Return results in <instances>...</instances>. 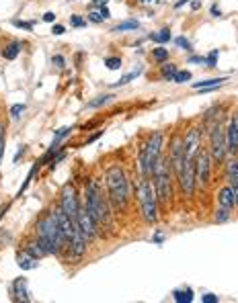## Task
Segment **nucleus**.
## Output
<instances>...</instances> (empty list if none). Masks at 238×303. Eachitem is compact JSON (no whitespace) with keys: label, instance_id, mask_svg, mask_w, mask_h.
<instances>
[{"label":"nucleus","instance_id":"22","mask_svg":"<svg viewBox=\"0 0 238 303\" xmlns=\"http://www.w3.org/2000/svg\"><path fill=\"white\" fill-rule=\"evenodd\" d=\"M173 295H175V301H179V303H183V301L191 303V301H193V291H191L189 287L187 289H177Z\"/></svg>","mask_w":238,"mask_h":303},{"label":"nucleus","instance_id":"28","mask_svg":"<svg viewBox=\"0 0 238 303\" xmlns=\"http://www.w3.org/2000/svg\"><path fill=\"white\" fill-rule=\"evenodd\" d=\"M228 219H230V209L218 207L216 209V215H213V221H216V224H224V221H228Z\"/></svg>","mask_w":238,"mask_h":303},{"label":"nucleus","instance_id":"14","mask_svg":"<svg viewBox=\"0 0 238 303\" xmlns=\"http://www.w3.org/2000/svg\"><path fill=\"white\" fill-rule=\"evenodd\" d=\"M68 250H70V256L74 260H80L84 256V252H86V238L82 236V231L78 229V226L74 229V236H72L70 244H68Z\"/></svg>","mask_w":238,"mask_h":303},{"label":"nucleus","instance_id":"20","mask_svg":"<svg viewBox=\"0 0 238 303\" xmlns=\"http://www.w3.org/2000/svg\"><path fill=\"white\" fill-rule=\"evenodd\" d=\"M13 291H15L17 299H21V301H29L31 299L29 291H27V281H25V278H17L15 285H13Z\"/></svg>","mask_w":238,"mask_h":303},{"label":"nucleus","instance_id":"16","mask_svg":"<svg viewBox=\"0 0 238 303\" xmlns=\"http://www.w3.org/2000/svg\"><path fill=\"white\" fill-rule=\"evenodd\" d=\"M218 205L220 207H226V209H232L234 207V191L232 186H222L218 191Z\"/></svg>","mask_w":238,"mask_h":303},{"label":"nucleus","instance_id":"10","mask_svg":"<svg viewBox=\"0 0 238 303\" xmlns=\"http://www.w3.org/2000/svg\"><path fill=\"white\" fill-rule=\"evenodd\" d=\"M60 207L68 213V217H70L72 221H76V213H78V207H80V203H78L76 191H74V186L70 182L64 184V189L60 193Z\"/></svg>","mask_w":238,"mask_h":303},{"label":"nucleus","instance_id":"13","mask_svg":"<svg viewBox=\"0 0 238 303\" xmlns=\"http://www.w3.org/2000/svg\"><path fill=\"white\" fill-rule=\"evenodd\" d=\"M168 162H171V170L177 177L181 172V166H183V137H173L171 150H168Z\"/></svg>","mask_w":238,"mask_h":303},{"label":"nucleus","instance_id":"32","mask_svg":"<svg viewBox=\"0 0 238 303\" xmlns=\"http://www.w3.org/2000/svg\"><path fill=\"white\" fill-rule=\"evenodd\" d=\"M189 80H191V72H187V70H177V74L173 76V82H177V84L189 82Z\"/></svg>","mask_w":238,"mask_h":303},{"label":"nucleus","instance_id":"41","mask_svg":"<svg viewBox=\"0 0 238 303\" xmlns=\"http://www.w3.org/2000/svg\"><path fill=\"white\" fill-rule=\"evenodd\" d=\"M189 64H206V57H201V55H193V57H189Z\"/></svg>","mask_w":238,"mask_h":303},{"label":"nucleus","instance_id":"45","mask_svg":"<svg viewBox=\"0 0 238 303\" xmlns=\"http://www.w3.org/2000/svg\"><path fill=\"white\" fill-rule=\"evenodd\" d=\"M43 21H45V23H53V21H55V15H53V13H45V15H43Z\"/></svg>","mask_w":238,"mask_h":303},{"label":"nucleus","instance_id":"43","mask_svg":"<svg viewBox=\"0 0 238 303\" xmlns=\"http://www.w3.org/2000/svg\"><path fill=\"white\" fill-rule=\"evenodd\" d=\"M66 29H64V25H53V29H52V33L53 35H62Z\"/></svg>","mask_w":238,"mask_h":303},{"label":"nucleus","instance_id":"9","mask_svg":"<svg viewBox=\"0 0 238 303\" xmlns=\"http://www.w3.org/2000/svg\"><path fill=\"white\" fill-rule=\"evenodd\" d=\"M199 150H201V129L199 127H189V131L183 137V160L193 162Z\"/></svg>","mask_w":238,"mask_h":303},{"label":"nucleus","instance_id":"17","mask_svg":"<svg viewBox=\"0 0 238 303\" xmlns=\"http://www.w3.org/2000/svg\"><path fill=\"white\" fill-rule=\"evenodd\" d=\"M226 82V76L222 78H210V80H201V82H193V88L195 90H201V92H208V90H213Z\"/></svg>","mask_w":238,"mask_h":303},{"label":"nucleus","instance_id":"24","mask_svg":"<svg viewBox=\"0 0 238 303\" xmlns=\"http://www.w3.org/2000/svg\"><path fill=\"white\" fill-rule=\"evenodd\" d=\"M142 74V68H138V70H133V72H130V74H126L123 78H119L117 82H113V88H119V86H126L128 82H132V80H135Z\"/></svg>","mask_w":238,"mask_h":303},{"label":"nucleus","instance_id":"36","mask_svg":"<svg viewBox=\"0 0 238 303\" xmlns=\"http://www.w3.org/2000/svg\"><path fill=\"white\" fill-rule=\"evenodd\" d=\"M86 17H88V21H90V23H97V25H99V23H103V21H105V19H103V15H101V10H93V13H88Z\"/></svg>","mask_w":238,"mask_h":303},{"label":"nucleus","instance_id":"53","mask_svg":"<svg viewBox=\"0 0 238 303\" xmlns=\"http://www.w3.org/2000/svg\"><path fill=\"white\" fill-rule=\"evenodd\" d=\"M191 6H193V10H195V8H199V6H201V2H199V0H195V2L191 4Z\"/></svg>","mask_w":238,"mask_h":303},{"label":"nucleus","instance_id":"12","mask_svg":"<svg viewBox=\"0 0 238 303\" xmlns=\"http://www.w3.org/2000/svg\"><path fill=\"white\" fill-rule=\"evenodd\" d=\"M177 180L181 184V191H183L185 197H191L195 191V168H193V162H185L183 160V166H181V172L177 174Z\"/></svg>","mask_w":238,"mask_h":303},{"label":"nucleus","instance_id":"19","mask_svg":"<svg viewBox=\"0 0 238 303\" xmlns=\"http://www.w3.org/2000/svg\"><path fill=\"white\" fill-rule=\"evenodd\" d=\"M226 180L230 186L238 184V158H230L226 162Z\"/></svg>","mask_w":238,"mask_h":303},{"label":"nucleus","instance_id":"26","mask_svg":"<svg viewBox=\"0 0 238 303\" xmlns=\"http://www.w3.org/2000/svg\"><path fill=\"white\" fill-rule=\"evenodd\" d=\"M150 39L156 41V43L171 41V29H160V31H156V33H150Z\"/></svg>","mask_w":238,"mask_h":303},{"label":"nucleus","instance_id":"47","mask_svg":"<svg viewBox=\"0 0 238 303\" xmlns=\"http://www.w3.org/2000/svg\"><path fill=\"white\" fill-rule=\"evenodd\" d=\"M232 191H234V207H238V184L232 186Z\"/></svg>","mask_w":238,"mask_h":303},{"label":"nucleus","instance_id":"30","mask_svg":"<svg viewBox=\"0 0 238 303\" xmlns=\"http://www.w3.org/2000/svg\"><path fill=\"white\" fill-rule=\"evenodd\" d=\"M111 99H113V95H103V97H97L95 101H90V102L86 104V107H88V109H99V107H103V104H107Z\"/></svg>","mask_w":238,"mask_h":303},{"label":"nucleus","instance_id":"48","mask_svg":"<svg viewBox=\"0 0 238 303\" xmlns=\"http://www.w3.org/2000/svg\"><path fill=\"white\" fill-rule=\"evenodd\" d=\"M101 133H103V131H97L95 135H90V137L86 139V144H90V142H95V139H97V137H101Z\"/></svg>","mask_w":238,"mask_h":303},{"label":"nucleus","instance_id":"39","mask_svg":"<svg viewBox=\"0 0 238 303\" xmlns=\"http://www.w3.org/2000/svg\"><path fill=\"white\" fill-rule=\"evenodd\" d=\"M201 301H203V303H218V295L208 293V295H203V297H201Z\"/></svg>","mask_w":238,"mask_h":303},{"label":"nucleus","instance_id":"33","mask_svg":"<svg viewBox=\"0 0 238 303\" xmlns=\"http://www.w3.org/2000/svg\"><path fill=\"white\" fill-rule=\"evenodd\" d=\"M23 111H25V104H23V102L13 104V107H10V117H13V119H19Z\"/></svg>","mask_w":238,"mask_h":303},{"label":"nucleus","instance_id":"21","mask_svg":"<svg viewBox=\"0 0 238 303\" xmlns=\"http://www.w3.org/2000/svg\"><path fill=\"white\" fill-rule=\"evenodd\" d=\"M25 250H27L31 256H35L37 260H39V258H43V256L48 254V252L43 250V246L39 244V240H37V238H35V240H31V242H27V244H25Z\"/></svg>","mask_w":238,"mask_h":303},{"label":"nucleus","instance_id":"2","mask_svg":"<svg viewBox=\"0 0 238 303\" xmlns=\"http://www.w3.org/2000/svg\"><path fill=\"white\" fill-rule=\"evenodd\" d=\"M107 195H109V203L115 211L117 209L123 211V209L128 207L130 182H128V177H126V172H123V168L117 164L109 166V170H107Z\"/></svg>","mask_w":238,"mask_h":303},{"label":"nucleus","instance_id":"35","mask_svg":"<svg viewBox=\"0 0 238 303\" xmlns=\"http://www.w3.org/2000/svg\"><path fill=\"white\" fill-rule=\"evenodd\" d=\"M216 64H218V50H213V51L206 57V66H208V68H216Z\"/></svg>","mask_w":238,"mask_h":303},{"label":"nucleus","instance_id":"8","mask_svg":"<svg viewBox=\"0 0 238 303\" xmlns=\"http://www.w3.org/2000/svg\"><path fill=\"white\" fill-rule=\"evenodd\" d=\"M193 168H195V186L206 189L210 184V172H212V158L208 150H199L193 158Z\"/></svg>","mask_w":238,"mask_h":303},{"label":"nucleus","instance_id":"29","mask_svg":"<svg viewBox=\"0 0 238 303\" xmlns=\"http://www.w3.org/2000/svg\"><path fill=\"white\" fill-rule=\"evenodd\" d=\"M70 131H72V127H62V129L55 131V135H53V142H52V148H58V144L62 142V139H64L66 135H70Z\"/></svg>","mask_w":238,"mask_h":303},{"label":"nucleus","instance_id":"23","mask_svg":"<svg viewBox=\"0 0 238 303\" xmlns=\"http://www.w3.org/2000/svg\"><path fill=\"white\" fill-rule=\"evenodd\" d=\"M19 51H21V43H19V41H10L6 48H4L2 55L6 57V60H15V57L19 55Z\"/></svg>","mask_w":238,"mask_h":303},{"label":"nucleus","instance_id":"6","mask_svg":"<svg viewBox=\"0 0 238 303\" xmlns=\"http://www.w3.org/2000/svg\"><path fill=\"white\" fill-rule=\"evenodd\" d=\"M86 209L90 217L95 219L97 226H107L109 224V213H107V201L101 197L99 184L95 180H90L86 186Z\"/></svg>","mask_w":238,"mask_h":303},{"label":"nucleus","instance_id":"52","mask_svg":"<svg viewBox=\"0 0 238 303\" xmlns=\"http://www.w3.org/2000/svg\"><path fill=\"white\" fill-rule=\"evenodd\" d=\"M2 137H4V125L0 123V139H2Z\"/></svg>","mask_w":238,"mask_h":303},{"label":"nucleus","instance_id":"3","mask_svg":"<svg viewBox=\"0 0 238 303\" xmlns=\"http://www.w3.org/2000/svg\"><path fill=\"white\" fill-rule=\"evenodd\" d=\"M171 178H173V170H171V162H168V156H160L156 162V166L152 170V184L156 191V199L158 205L162 209L168 207L173 197V186H171Z\"/></svg>","mask_w":238,"mask_h":303},{"label":"nucleus","instance_id":"5","mask_svg":"<svg viewBox=\"0 0 238 303\" xmlns=\"http://www.w3.org/2000/svg\"><path fill=\"white\" fill-rule=\"evenodd\" d=\"M162 131H154L148 142H146L140 148V154H138V164H140V172L142 177H152V170L156 166L158 158H160V150H162Z\"/></svg>","mask_w":238,"mask_h":303},{"label":"nucleus","instance_id":"1","mask_svg":"<svg viewBox=\"0 0 238 303\" xmlns=\"http://www.w3.org/2000/svg\"><path fill=\"white\" fill-rule=\"evenodd\" d=\"M35 238L39 240V244L48 254H60L62 248H68V242L58 227V221H55V217H53V211H48L37 221Z\"/></svg>","mask_w":238,"mask_h":303},{"label":"nucleus","instance_id":"46","mask_svg":"<svg viewBox=\"0 0 238 303\" xmlns=\"http://www.w3.org/2000/svg\"><path fill=\"white\" fill-rule=\"evenodd\" d=\"M107 2H109V0H93V6H107Z\"/></svg>","mask_w":238,"mask_h":303},{"label":"nucleus","instance_id":"50","mask_svg":"<svg viewBox=\"0 0 238 303\" xmlns=\"http://www.w3.org/2000/svg\"><path fill=\"white\" fill-rule=\"evenodd\" d=\"M189 2V0H179V2L175 4V8H181V6H183V4H187Z\"/></svg>","mask_w":238,"mask_h":303},{"label":"nucleus","instance_id":"38","mask_svg":"<svg viewBox=\"0 0 238 303\" xmlns=\"http://www.w3.org/2000/svg\"><path fill=\"white\" fill-rule=\"evenodd\" d=\"M70 25H72V27H84V25H86V21H84V19H80L78 15H74V17L70 19Z\"/></svg>","mask_w":238,"mask_h":303},{"label":"nucleus","instance_id":"7","mask_svg":"<svg viewBox=\"0 0 238 303\" xmlns=\"http://www.w3.org/2000/svg\"><path fill=\"white\" fill-rule=\"evenodd\" d=\"M208 154L212 158V162H224L226 154H228V148H226V129H222V125L216 123L210 131V150Z\"/></svg>","mask_w":238,"mask_h":303},{"label":"nucleus","instance_id":"18","mask_svg":"<svg viewBox=\"0 0 238 303\" xmlns=\"http://www.w3.org/2000/svg\"><path fill=\"white\" fill-rule=\"evenodd\" d=\"M17 260H19V266H21L23 271H33V269H37V258H35V256H31L27 250L19 252Z\"/></svg>","mask_w":238,"mask_h":303},{"label":"nucleus","instance_id":"37","mask_svg":"<svg viewBox=\"0 0 238 303\" xmlns=\"http://www.w3.org/2000/svg\"><path fill=\"white\" fill-rule=\"evenodd\" d=\"M13 25L15 27H19V29H25V31H31L33 29V23H25V21H13Z\"/></svg>","mask_w":238,"mask_h":303},{"label":"nucleus","instance_id":"49","mask_svg":"<svg viewBox=\"0 0 238 303\" xmlns=\"http://www.w3.org/2000/svg\"><path fill=\"white\" fill-rule=\"evenodd\" d=\"M2 154H4V137L0 139V160H2Z\"/></svg>","mask_w":238,"mask_h":303},{"label":"nucleus","instance_id":"31","mask_svg":"<svg viewBox=\"0 0 238 303\" xmlns=\"http://www.w3.org/2000/svg\"><path fill=\"white\" fill-rule=\"evenodd\" d=\"M152 57L158 62V64H164L166 60H168V50H164V48H156V50H152Z\"/></svg>","mask_w":238,"mask_h":303},{"label":"nucleus","instance_id":"27","mask_svg":"<svg viewBox=\"0 0 238 303\" xmlns=\"http://www.w3.org/2000/svg\"><path fill=\"white\" fill-rule=\"evenodd\" d=\"M175 74H177V66H175V64H168V62H166V64L160 66V76H162V78L173 80Z\"/></svg>","mask_w":238,"mask_h":303},{"label":"nucleus","instance_id":"42","mask_svg":"<svg viewBox=\"0 0 238 303\" xmlns=\"http://www.w3.org/2000/svg\"><path fill=\"white\" fill-rule=\"evenodd\" d=\"M53 64H55V68H64V57L62 55H53Z\"/></svg>","mask_w":238,"mask_h":303},{"label":"nucleus","instance_id":"40","mask_svg":"<svg viewBox=\"0 0 238 303\" xmlns=\"http://www.w3.org/2000/svg\"><path fill=\"white\" fill-rule=\"evenodd\" d=\"M177 45H179V48H185V50H189V48H191L189 41H187L185 37H177Z\"/></svg>","mask_w":238,"mask_h":303},{"label":"nucleus","instance_id":"25","mask_svg":"<svg viewBox=\"0 0 238 303\" xmlns=\"http://www.w3.org/2000/svg\"><path fill=\"white\" fill-rule=\"evenodd\" d=\"M140 27V23L138 21H123V23H119L117 27H113V31L111 33H123V31H135Z\"/></svg>","mask_w":238,"mask_h":303},{"label":"nucleus","instance_id":"34","mask_svg":"<svg viewBox=\"0 0 238 303\" xmlns=\"http://www.w3.org/2000/svg\"><path fill=\"white\" fill-rule=\"evenodd\" d=\"M105 66H107L109 70H119V68H121V60H119V57H107V60H105Z\"/></svg>","mask_w":238,"mask_h":303},{"label":"nucleus","instance_id":"4","mask_svg":"<svg viewBox=\"0 0 238 303\" xmlns=\"http://www.w3.org/2000/svg\"><path fill=\"white\" fill-rule=\"evenodd\" d=\"M135 195H138V203H140V215L146 224H156L158 221V199H156V191L154 184L148 180V177H142L135 186Z\"/></svg>","mask_w":238,"mask_h":303},{"label":"nucleus","instance_id":"11","mask_svg":"<svg viewBox=\"0 0 238 303\" xmlns=\"http://www.w3.org/2000/svg\"><path fill=\"white\" fill-rule=\"evenodd\" d=\"M74 224L78 226V229L82 231V236L86 238V242H90L95 236H97V224H95V219L90 217V213H88V209H86V205L82 207H78V213H76V221Z\"/></svg>","mask_w":238,"mask_h":303},{"label":"nucleus","instance_id":"15","mask_svg":"<svg viewBox=\"0 0 238 303\" xmlns=\"http://www.w3.org/2000/svg\"><path fill=\"white\" fill-rule=\"evenodd\" d=\"M226 148L228 154H238V115H234L226 127Z\"/></svg>","mask_w":238,"mask_h":303},{"label":"nucleus","instance_id":"44","mask_svg":"<svg viewBox=\"0 0 238 303\" xmlns=\"http://www.w3.org/2000/svg\"><path fill=\"white\" fill-rule=\"evenodd\" d=\"M210 13H212V17H222V10L218 8V4H213V6H212V10H210Z\"/></svg>","mask_w":238,"mask_h":303},{"label":"nucleus","instance_id":"51","mask_svg":"<svg viewBox=\"0 0 238 303\" xmlns=\"http://www.w3.org/2000/svg\"><path fill=\"white\" fill-rule=\"evenodd\" d=\"M154 242H156V244H160V242H162V236H160V234H156V236H154Z\"/></svg>","mask_w":238,"mask_h":303}]
</instances>
